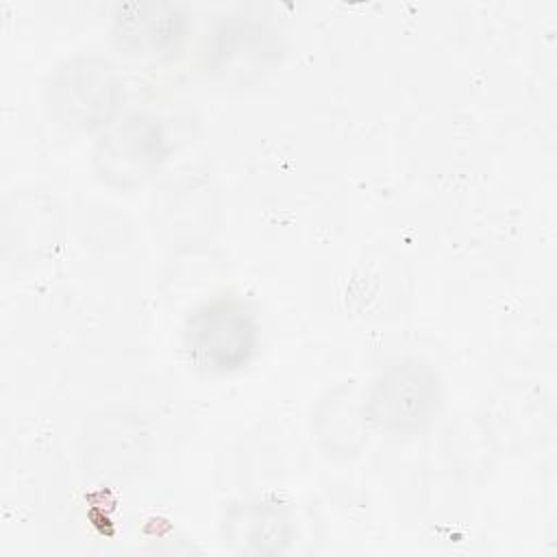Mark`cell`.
<instances>
[{
    "mask_svg": "<svg viewBox=\"0 0 557 557\" xmlns=\"http://www.w3.org/2000/svg\"><path fill=\"white\" fill-rule=\"evenodd\" d=\"M185 350L191 363L211 374L244 368L259 344V326L237 298H213L200 305L185 322Z\"/></svg>",
    "mask_w": 557,
    "mask_h": 557,
    "instance_id": "cell-1",
    "label": "cell"
},
{
    "mask_svg": "<svg viewBox=\"0 0 557 557\" xmlns=\"http://www.w3.org/2000/svg\"><path fill=\"white\" fill-rule=\"evenodd\" d=\"M437 376L420 361H400L383 370L366 403L368 418L389 433L422 431L437 413Z\"/></svg>",
    "mask_w": 557,
    "mask_h": 557,
    "instance_id": "cell-2",
    "label": "cell"
},
{
    "mask_svg": "<svg viewBox=\"0 0 557 557\" xmlns=\"http://www.w3.org/2000/svg\"><path fill=\"white\" fill-rule=\"evenodd\" d=\"M120 85L111 67L96 59L72 61L63 67L52 87L50 102L61 122L91 128L109 120L115 111Z\"/></svg>",
    "mask_w": 557,
    "mask_h": 557,
    "instance_id": "cell-3",
    "label": "cell"
},
{
    "mask_svg": "<svg viewBox=\"0 0 557 557\" xmlns=\"http://www.w3.org/2000/svg\"><path fill=\"white\" fill-rule=\"evenodd\" d=\"M157 128L141 117H131L102 137L98 161H102L104 174L126 181L131 176H141L157 161Z\"/></svg>",
    "mask_w": 557,
    "mask_h": 557,
    "instance_id": "cell-4",
    "label": "cell"
},
{
    "mask_svg": "<svg viewBox=\"0 0 557 557\" xmlns=\"http://www.w3.org/2000/svg\"><path fill=\"white\" fill-rule=\"evenodd\" d=\"M176 17H126L122 22V44L137 54L159 52L174 30Z\"/></svg>",
    "mask_w": 557,
    "mask_h": 557,
    "instance_id": "cell-5",
    "label": "cell"
}]
</instances>
